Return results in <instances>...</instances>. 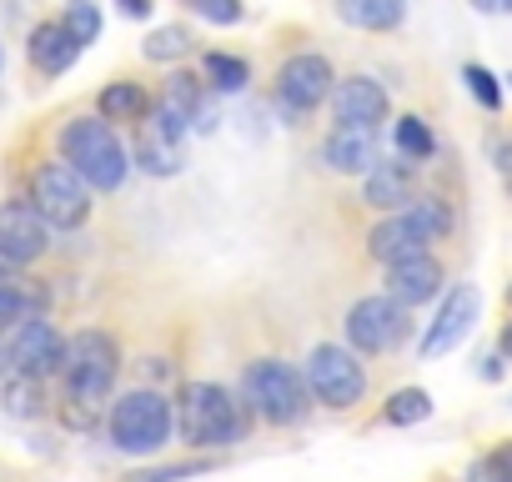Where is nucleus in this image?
Returning <instances> with one entry per match:
<instances>
[{"mask_svg": "<svg viewBox=\"0 0 512 482\" xmlns=\"http://www.w3.org/2000/svg\"><path fill=\"white\" fill-rule=\"evenodd\" d=\"M61 156L91 181V191H116L121 181H126V171H131V161H126V146H121V136L111 131V121L101 116H76L66 131H61Z\"/></svg>", "mask_w": 512, "mask_h": 482, "instance_id": "nucleus-1", "label": "nucleus"}, {"mask_svg": "<svg viewBox=\"0 0 512 482\" xmlns=\"http://www.w3.org/2000/svg\"><path fill=\"white\" fill-rule=\"evenodd\" d=\"M66 392L76 407H96L111 397L116 387V372H121V352L106 332H76L66 342Z\"/></svg>", "mask_w": 512, "mask_h": 482, "instance_id": "nucleus-2", "label": "nucleus"}, {"mask_svg": "<svg viewBox=\"0 0 512 482\" xmlns=\"http://www.w3.org/2000/svg\"><path fill=\"white\" fill-rule=\"evenodd\" d=\"M447 226H452V216H447L442 201H412V206H402L397 216H387V221L367 236V252L392 267V262H402V257L427 252Z\"/></svg>", "mask_w": 512, "mask_h": 482, "instance_id": "nucleus-3", "label": "nucleus"}, {"mask_svg": "<svg viewBox=\"0 0 512 482\" xmlns=\"http://www.w3.org/2000/svg\"><path fill=\"white\" fill-rule=\"evenodd\" d=\"M176 427L186 442L196 447H226L241 437V417H236V402L226 387L216 382H191L186 397H181V412H176Z\"/></svg>", "mask_w": 512, "mask_h": 482, "instance_id": "nucleus-4", "label": "nucleus"}, {"mask_svg": "<svg viewBox=\"0 0 512 482\" xmlns=\"http://www.w3.org/2000/svg\"><path fill=\"white\" fill-rule=\"evenodd\" d=\"M31 201L56 231H76L91 216V181L71 161H46L31 176Z\"/></svg>", "mask_w": 512, "mask_h": 482, "instance_id": "nucleus-5", "label": "nucleus"}, {"mask_svg": "<svg viewBox=\"0 0 512 482\" xmlns=\"http://www.w3.org/2000/svg\"><path fill=\"white\" fill-rule=\"evenodd\" d=\"M171 427H176V412L161 392H126L111 407V442L121 452H156L166 447Z\"/></svg>", "mask_w": 512, "mask_h": 482, "instance_id": "nucleus-6", "label": "nucleus"}, {"mask_svg": "<svg viewBox=\"0 0 512 482\" xmlns=\"http://www.w3.org/2000/svg\"><path fill=\"white\" fill-rule=\"evenodd\" d=\"M246 402L267 422L287 427V422H297L307 412V382L287 362H251L246 367Z\"/></svg>", "mask_w": 512, "mask_h": 482, "instance_id": "nucleus-7", "label": "nucleus"}, {"mask_svg": "<svg viewBox=\"0 0 512 482\" xmlns=\"http://www.w3.org/2000/svg\"><path fill=\"white\" fill-rule=\"evenodd\" d=\"M307 387H312L317 402H327V407H352V402H362V392H367V372H362V362H357L352 347L322 342V347H312V357H307Z\"/></svg>", "mask_w": 512, "mask_h": 482, "instance_id": "nucleus-8", "label": "nucleus"}, {"mask_svg": "<svg viewBox=\"0 0 512 482\" xmlns=\"http://www.w3.org/2000/svg\"><path fill=\"white\" fill-rule=\"evenodd\" d=\"M51 221L36 211V201H6L0 206V277H16L46 252Z\"/></svg>", "mask_w": 512, "mask_h": 482, "instance_id": "nucleus-9", "label": "nucleus"}, {"mask_svg": "<svg viewBox=\"0 0 512 482\" xmlns=\"http://www.w3.org/2000/svg\"><path fill=\"white\" fill-rule=\"evenodd\" d=\"M402 307H407V302H397V297H362V302L347 312V342H352V352H367V357L392 352V347L407 337Z\"/></svg>", "mask_w": 512, "mask_h": 482, "instance_id": "nucleus-10", "label": "nucleus"}, {"mask_svg": "<svg viewBox=\"0 0 512 482\" xmlns=\"http://www.w3.org/2000/svg\"><path fill=\"white\" fill-rule=\"evenodd\" d=\"M332 91H337V86H332V61L317 56V51H302V56H292V61L277 71V101H282L292 116L317 111Z\"/></svg>", "mask_w": 512, "mask_h": 482, "instance_id": "nucleus-11", "label": "nucleus"}, {"mask_svg": "<svg viewBox=\"0 0 512 482\" xmlns=\"http://www.w3.org/2000/svg\"><path fill=\"white\" fill-rule=\"evenodd\" d=\"M477 307H482V297H477V287H467V282H457L452 292H447V302L437 307V322L427 327V337H422V357L432 362V357H442V352H452L467 332H472V322H477Z\"/></svg>", "mask_w": 512, "mask_h": 482, "instance_id": "nucleus-12", "label": "nucleus"}, {"mask_svg": "<svg viewBox=\"0 0 512 482\" xmlns=\"http://www.w3.org/2000/svg\"><path fill=\"white\" fill-rule=\"evenodd\" d=\"M11 367L26 372V377H51V372H61V367H66V342H61V332H56L51 322H41V317H26V322L16 327V342H11Z\"/></svg>", "mask_w": 512, "mask_h": 482, "instance_id": "nucleus-13", "label": "nucleus"}, {"mask_svg": "<svg viewBox=\"0 0 512 482\" xmlns=\"http://www.w3.org/2000/svg\"><path fill=\"white\" fill-rule=\"evenodd\" d=\"M332 116H337L342 126H367V131H377V126L387 121V91H382L372 76H352V81H342V86L332 91Z\"/></svg>", "mask_w": 512, "mask_h": 482, "instance_id": "nucleus-14", "label": "nucleus"}, {"mask_svg": "<svg viewBox=\"0 0 512 482\" xmlns=\"http://www.w3.org/2000/svg\"><path fill=\"white\" fill-rule=\"evenodd\" d=\"M322 156H327V166L342 171V176H367V171L377 166V141H372L367 126H337V131L327 136Z\"/></svg>", "mask_w": 512, "mask_h": 482, "instance_id": "nucleus-15", "label": "nucleus"}, {"mask_svg": "<svg viewBox=\"0 0 512 482\" xmlns=\"http://www.w3.org/2000/svg\"><path fill=\"white\" fill-rule=\"evenodd\" d=\"M76 56H81V41L71 36L66 21H61V26L51 21V26H36V31H31V66H36L41 76H61V71H71Z\"/></svg>", "mask_w": 512, "mask_h": 482, "instance_id": "nucleus-16", "label": "nucleus"}, {"mask_svg": "<svg viewBox=\"0 0 512 482\" xmlns=\"http://www.w3.org/2000/svg\"><path fill=\"white\" fill-rule=\"evenodd\" d=\"M136 161H141V171H151V176H176V171H181V131H171L161 116L146 121L141 136H136Z\"/></svg>", "mask_w": 512, "mask_h": 482, "instance_id": "nucleus-17", "label": "nucleus"}, {"mask_svg": "<svg viewBox=\"0 0 512 482\" xmlns=\"http://www.w3.org/2000/svg\"><path fill=\"white\" fill-rule=\"evenodd\" d=\"M437 282H442V272H437V262H432L427 252L402 257V262H392V267H387V287H392V297H397V302H407V307H417V302L437 297Z\"/></svg>", "mask_w": 512, "mask_h": 482, "instance_id": "nucleus-18", "label": "nucleus"}, {"mask_svg": "<svg viewBox=\"0 0 512 482\" xmlns=\"http://www.w3.org/2000/svg\"><path fill=\"white\" fill-rule=\"evenodd\" d=\"M156 116L171 126V131H191L196 126V116H206L201 111V91H196V76H171L166 81V91H161V101H156Z\"/></svg>", "mask_w": 512, "mask_h": 482, "instance_id": "nucleus-19", "label": "nucleus"}, {"mask_svg": "<svg viewBox=\"0 0 512 482\" xmlns=\"http://www.w3.org/2000/svg\"><path fill=\"white\" fill-rule=\"evenodd\" d=\"M337 11L357 31H397L407 21V0H337Z\"/></svg>", "mask_w": 512, "mask_h": 482, "instance_id": "nucleus-20", "label": "nucleus"}, {"mask_svg": "<svg viewBox=\"0 0 512 482\" xmlns=\"http://www.w3.org/2000/svg\"><path fill=\"white\" fill-rule=\"evenodd\" d=\"M412 191V171L407 166H372L367 171V206L377 211H397Z\"/></svg>", "mask_w": 512, "mask_h": 482, "instance_id": "nucleus-21", "label": "nucleus"}, {"mask_svg": "<svg viewBox=\"0 0 512 482\" xmlns=\"http://www.w3.org/2000/svg\"><path fill=\"white\" fill-rule=\"evenodd\" d=\"M146 111H151V101H146V91L131 86V81H116V86L101 91V116H106V121H146Z\"/></svg>", "mask_w": 512, "mask_h": 482, "instance_id": "nucleus-22", "label": "nucleus"}, {"mask_svg": "<svg viewBox=\"0 0 512 482\" xmlns=\"http://www.w3.org/2000/svg\"><path fill=\"white\" fill-rule=\"evenodd\" d=\"M206 81H211L216 91H246L251 66L236 61V56H226V51H211V56H206Z\"/></svg>", "mask_w": 512, "mask_h": 482, "instance_id": "nucleus-23", "label": "nucleus"}, {"mask_svg": "<svg viewBox=\"0 0 512 482\" xmlns=\"http://www.w3.org/2000/svg\"><path fill=\"white\" fill-rule=\"evenodd\" d=\"M427 412H432V397H427L422 387H402V392H392V402H387V422H397V427L427 422Z\"/></svg>", "mask_w": 512, "mask_h": 482, "instance_id": "nucleus-24", "label": "nucleus"}, {"mask_svg": "<svg viewBox=\"0 0 512 482\" xmlns=\"http://www.w3.org/2000/svg\"><path fill=\"white\" fill-rule=\"evenodd\" d=\"M432 146H437V141H432V131L422 126V116H402V121H397V151H402L407 161H427Z\"/></svg>", "mask_w": 512, "mask_h": 482, "instance_id": "nucleus-25", "label": "nucleus"}, {"mask_svg": "<svg viewBox=\"0 0 512 482\" xmlns=\"http://www.w3.org/2000/svg\"><path fill=\"white\" fill-rule=\"evenodd\" d=\"M6 412L11 417H36L41 412V377L16 372V382H6Z\"/></svg>", "mask_w": 512, "mask_h": 482, "instance_id": "nucleus-26", "label": "nucleus"}, {"mask_svg": "<svg viewBox=\"0 0 512 482\" xmlns=\"http://www.w3.org/2000/svg\"><path fill=\"white\" fill-rule=\"evenodd\" d=\"M146 61H176V56H186L191 51V36L181 31V26H161V31H151L146 36Z\"/></svg>", "mask_w": 512, "mask_h": 482, "instance_id": "nucleus-27", "label": "nucleus"}, {"mask_svg": "<svg viewBox=\"0 0 512 482\" xmlns=\"http://www.w3.org/2000/svg\"><path fill=\"white\" fill-rule=\"evenodd\" d=\"M31 307H36V297H31L26 287L0 282V332L16 327V322H26V317H31Z\"/></svg>", "mask_w": 512, "mask_h": 482, "instance_id": "nucleus-28", "label": "nucleus"}, {"mask_svg": "<svg viewBox=\"0 0 512 482\" xmlns=\"http://www.w3.org/2000/svg\"><path fill=\"white\" fill-rule=\"evenodd\" d=\"M66 26H71V36H76L81 46H91V41L101 36V11L91 6V0H71V11H66Z\"/></svg>", "mask_w": 512, "mask_h": 482, "instance_id": "nucleus-29", "label": "nucleus"}, {"mask_svg": "<svg viewBox=\"0 0 512 482\" xmlns=\"http://www.w3.org/2000/svg\"><path fill=\"white\" fill-rule=\"evenodd\" d=\"M462 81H467V91H472V96H477V101H482L487 111H497V106H502V91H497V76H492L487 66H467V71H462Z\"/></svg>", "mask_w": 512, "mask_h": 482, "instance_id": "nucleus-30", "label": "nucleus"}, {"mask_svg": "<svg viewBox=\"0 0 512 482\" xmlns=\"http://www.w3.org/2000/svg\"><path fill=\"white\" fill-rule=\"evenodd\" d=\"M191 6H196L206 21H216V26H231V21H241V0H191Z\"/></svg>", "mask_w": 512, "mask_h": 482, "instance_id": "nucleus-31", "label": "nucleus"}, {"mask_svg": "<svg viewBox=\"0 0 512 482\" xmlns=\"http://www.w3.org/2000/svg\"><path fill=\"white\" fill-rule=\"evenodd\" d=\"M201 462H181V467H151V472H136L126 482H181V477H196Z\"/></svg>", "mask_w": 512, "mask_h": 482, "instance_id": "nucleus-32", "label": "nucleus"}, {"mask_svg": "<svg viewBox=\"0 0 512 482\" xmlns=\"http://www.w3.org/2000/svg\"><path fill=\"white\" fill-rule=\"evenodd\" d=\"M467 482H507V467H502V452H497V457H487V462H477V467L467 472Z\"/></svg>", "mask_w": 512, "mask_h": 482, "instance_id": "nucleus-33", "label": "nucleus"}, {"mask_svg": "<svg viewBox=\"0 0 512 482\" xmlns=\"http://www.w3.org/2000/svg\"><path fill=\"white\" fill-rule=\"evenodd\" d=\"M477 11H487V16H512V0H472Z\"/></svg>", "mask_w": 512, "mask_h": 482, "instance_id": "nucleus-34", "label": "nucleus"}, {"mask_svg": "<svg viewBox=\"0 0 512 482\" xmlns=\"http://www.w3.org/2000/svg\"><path fill=\"white\" fill-rule=\"evenodd\" d=\"M121 11H126V16H136V21H141V16H146V11H151V0H121Z\"/></svg>", "mask_w": 512, "mask_h": 482, "instance_id": "nucleus-35", "label": "nucleus"}, {"mask_svg": "<svg viewBox=\"0 0 512 482\" xmlns=\"http://www.w3.org/2000/svg\"><path fill=\"white\" fill-rule=\"evenodd\" d=\"M502 357L512 362V322H507V332H502Z\"/></svg>", "mask_w": 512, "mask_h": 482, "instance_id": "nucleus-36", "label": "nucleus"}, {"mask_svg": "<svg viewBox=\"0 0 512 482\" xmlns=\"http://www.w3.org/2000/svg\"><path fill=\"white\" fill-rule=\"evenodd\" d=\"M502 467H507V482H512V447L502 452Z\"/></svg>", "mask_w": 512, "mask_h": 482, "instance_id": "nucleus-37", "label": "nucleus"}, {"mask_svg": "<svg viewBox=\"0 0 512 482\" xmlns=\"http://www.w3.org/2000/svg\"><path fill=\"white\" fill-rule=\"evenodd\" d=\"M6 362H11V347H0V372H6Z\"/></svg>", "mask_w": 512, "mask_h": 482, "instance_id": "nucleus-38", "label": "nucleus"}]
</instances>
